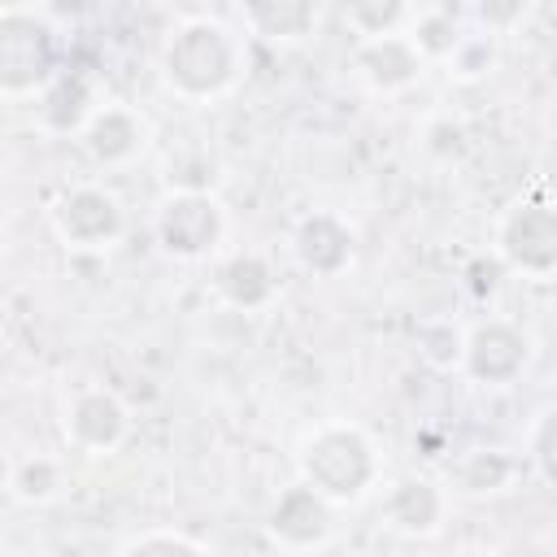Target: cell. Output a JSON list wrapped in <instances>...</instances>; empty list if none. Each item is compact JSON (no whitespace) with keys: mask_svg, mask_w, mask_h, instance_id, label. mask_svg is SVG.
Segmentation results:
<instances>
[{"mask_svg":"<svg viewBox=\"0 0 557 557\" xmlns=\"http://www.w3.org/2000/svg\"><path fill=\"white\" fill-rule=\"evenodd\" d=\"M296 257L309 274L318 278H335L348 270L352 261V231L335 218V213H309L296 226Z\"/></svg>","mask_w":557,"mask_h":557,"instance_id":"obj_13","label":"cell"},{"mask_svg":"<svg viewBox=\"0 0 557 557\" xmlns=\"http://www.w3.org/2000/svg\"><path fill=\"white\" fill-rule=\"evenodd\" d=\"M531 466L548 487H557V405H548L531 426Z\"/></svg>","mask_w":557,"mask_h":557,"instance_id":"obj_22","label":"cell"},{"mask_svg":"<svg viewBox=\"0 0 557 557\" xmlns=\"http://www.w3.org/2000/svg\"><path fill=\"white\" fill-rule=\"evenodd\" d=\"M144 144H148V122L126 104H104L83 126V148L96 165H126L144 152Z\"/></svg>","mask_w":557,"mask_h":557,"instance_id":"obj_11","label":"cell"},{"mask_svg":"<svg viewBox=\"0 0 557 557\" xmlns=\"http://www.w3.org/2000/svg\"><path fill=\"white\" fill-rule=\"evenodd\" d=\"M222 226H226L222 222V205L200 187H183V191L165 196L157 218H152L157 244L178 261L209 257L218 248V239H222Z\"/></svg>","mask_w":557,"mask_h":557,"instance_id":"obj_5","label":"cell"},{"mask_svg":"<svg viewBox=\"0 0 557 557\" xmlns=\"http://www.w3.org/2000/svg\"><path fill=\"white\" fill-rule=\"evenodd\" d=\"M513 457L500 448H470L448 466V487L461 496H492L500 487H509L513 479Z\"/></svg>","mask_w":557,"mask_h":557,"instance_id":"obj_17","label":"cell"},{"mask_svg":"<svg viewBox=\"0 0 557 557\" xmlns=\"http://www.w3.org/2000/svg\"><path fill=\"white\" fill-rule=\"evenodd\" d=\"M57 35L44 17L4 9L0 13V91L4 96H30L44 91L61 65H57Z\"/></svg>","mask_w":557,"mask_h":557,"instance_id":"obj_3","label":"cell"},{"mask_svg":"<svg viewBox=\"0 0 557 557\" xmlns=\"http://www.w3.org/2000/svg\"><path fill=\"white\" fill-rule=\"evenodd\" d=\"M218 283V296L235 309H265L274 296H278V278L270 270V261L261 252H235L218 265L213 274Z\"/></svg>","mask_w":557,"mask_h":557,"instance_id":"obj_14","label":"cell"},{"mask_svg":"<svg viewBox=\"0 0 557 557\" xmlns=\"http://www.w3.org/2000/svg\"><path fill=\"white\" fill-rule=\"evenodd\" d=\"M422 52L409 35H379L361 39L352 52V70L370 91H405L422 74Z\"/></svg>","mask_w":557,"mask_h":557,"instance_id":"obj_10","label":"cell"},{"mask_svg":"<svg viewBox=\"0 0 557 557\" xmlns=\"http://www.w3.org/2000/svg\"><path fill=\"white\" fill-rule=\"evenodd\" d=\"M405 9L409 0H344V22L361 39H379V35H396V26L405 22Z\"/></svg>","mask_w":557,"mask_h":557,"instance_id":"obj_19","label":"cell"},{"mask_svg":"<svg viewBox=\"0 0 557 557\" xmlns=\"http://www.w3.org/2000/svg\"><path fill=\"white\" fill-rule=\"evenodd\" d=\"M122 226H126L122 205L104 187H70L52 205V231L70 248H109L122 235Z\"/></svg>","mask_w":557,"mask_h":557,"instance_id":"obj_8","label":"cell"},{"mask_svg":"<svg viewBox=\"0 0 557 557\" xmlns=\"http://www.w3.org/2000/svg\"><path fill=\"white\" fill-rule=\"evenodd\" d=\"M91 83L78 74V70H61L44 91H39V122L44 131H57V135H70V131H83L87 117L96 113L91 109Z\"/></svg>","mask_w":557,"mask_h":557,"instance_id":"obj_15","label":"cell"},{"mask_svg":"<svg viewBox=\"0 0 557 557\" xmlns=\"http://www.w3.org/2000/svg\"><path fill=\"white\" fill-rule=\"evenodd\" d=\"M296 466H300V479L313 483L331 505L361 500L379 479L374 444L366 440V431H357L348 422H331V426H318L313 435H305Z\"/></svg>","mask_w":557,"mask_h":557,"instance_id":"obj_1","label":"cell"},{"mask_svg":"<svg viewBox=\"0 0 557 557\" xmlns=\"http://www.w3.org/2000/svg\"><path fill=\"white\" fill-rule=\"evenodd\" d=\"M126 431H131V413L109 387H83L65 409V435L78 453L104 457L126 440Z\"/></svg>","mask_w":557,"mask_h":557,"instance_id":"obj_9","label":"cell"},{"mask_svg":"<svg viewBox=\"0 0 557 557\" xmlns=\"http://www.w3.org/2000/svg\"><path fill=\"white\" fill-rule=\"evenodd\" d=\"M444 487L440 483H431V479H422V474H405V479H396L387 492H383V505H379V513H383V522L392 527V531H400V535H431V531H440V522H444Z\"/></svg>","mask_w":557,"mask_h":557,"instance_id":"obj_12","label":"cell"},{"mask_svg":"<svg viewBox=\"0 0 557 557\" xmlns=\"http://www.w3.org/2000/svg\"><path fill=\"white\" fill-rule=\"evenodd\" d=\"M409 39L418 44V52H422L426 61H448V57H453V48H457L466 35H461V26H457V17H453V13L435 9V13H422V17H418V26H413V35H409Z\"/></svg>","mask_w":557,"mask_h":557,"instance_id":"obj_20","label":"cell"},{"mask_svg":"<svg viewBox=\"0 0 557 557\" xmlns=\"http://www.w3.org/2000/svg\"><path fill=\"white\" fill-rule=\"evenodd\" d=\"M527 4H531V0H479L474 13H479V22L487 26V35H496V30H513V26L522 22Z\"/></svg>","mask_w":557,"mask_h":557,"instance_id":"obj_24","label":"cell"},{"mask_svg":"<svg viewBox=\"0 0 557 557\" xmlns=\"http://www.w3.org/2000/svg\"><path fill=\"white\" fill-rule=\"evenodd\" d=\"M318 0H244V22L270 44H292L313 30Z\"/></svg>","mask_w":557,"mask_h":557,"instance_id":"obj_16","label":"cell"},{"mask_svg":"<svg viewBox=\"0 0 557 557\" xmlns=\"http://www.w3.org/2000/svg\"><path fill=\"white\" fill-rule=\"evenodd\" d=\"M161 70H165V83L187 100L222 96L239 74V39L222 22L196 17L178 26L174 39L165 44Z\"/></svg>","mask_w":557,"mask_h":557,"instance_id":"obj_2","label":"cell"},{"mask_svg":"<svg viewBox=\"0 0 557 557\" xmlns=\"http://www.w3.org/2000/svg\"><path fill=\"white\" fill-rule=\"evenodd\" d=\"M117 553H213L209 540L191 535V531H165V527H152V531H139L131 540L117 544Z\"/></svg>","mask_w":557,"mask_h":557,"instance_id":"obj_21","label":"cell"},{"mask_svg":"<svg viewBox=\"0 0 557 557\" xmlns=\"http://www.w3.org/2000/svg\"><path fill=\"white\" fill-rule=\"evenodd\" d=\"M331 531H335V522H331V500L313 487V483H292V487H283L278 492V500L270 505V513H265V535L278 544V548H287V553H309V548H322V544H331Z\"/></svg>","mask_w":557,"mask_h":557,"instance_id":"obj_7","label":"cell"},{"mask_svg":"<svg viewBox=\"0 0 557 557\" xmlns=\"http://www.w3.org/2000/svg\"><path fill=\"white\" fill-rule=\"evenodd\" d=\"M65 487V474L52 457L35 453V457H22L9 466V496L22 500V505H48L57 492Z\"/></svg>","mask_w":557,"mask_h":557,"instance_id":"obj_18","label":"cell"},{"mask_svg":"<svg viewBox=\"0 0 557 557\" xmlns=\"http://www.w3.org/2000/svg\"><path fill=\"white\" fill-rule=\"evenodd\" d=\"M448 65H453V74L457 78H483L492 65H496V44H492V35H466L457 48H453V57H448Z\"/></svg>","mask_w":557,"mask_h":557,"instance_id":"obj_23","label":"cell"},{"mask_svg":"<svg viewBox=\"0 0 557 557\" xmlns=\"http://www.w3.org/2000/svg\"><path fill=\"white\" fill-rule=\"evenodd\" d=\"M496 252L509 270H522L527 278L557 274V205L548 200L509 205L496 226Z\"/></svg>","mask_w":557,"mask_h":557,"instance_id":"obj_4","label":"cell"},{"mask_svg":"<svg viewBox=\"0 0 557 557\" xmlns=\"http://www.w3.org/2000/svg\"><path fill=\"white\" fill-rule=\"evenodd\" d=\"M527 361H531V339L522 326H513L505 318H487L461 339L466 374L487 387H509L527 370Z\"/></svg>","mask_w":557,"mask_h":557,"instance_id":"obj_6","label":"cell"}]
</instances>
